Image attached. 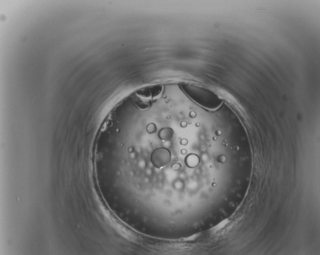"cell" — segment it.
I'll list each match as a JSON object with an SVG mask.
<instances>
[{
  "mask_svg": "<svg viewBox=\"0 0 320 255\" xmlns=\"http://www.w3.org/2000/svg\"><path fill=\"white\" fill-rule=\"evenodd\" d=\"M158 137L163 141H170L173 138L174 131L170 128H164L159 132Z\"/></svg>",
  "mask_w": 320,
  "mask_h": 255,
  "instance_id": "obj_4",
  "label": "cell"
},
{
  "mask_svg": "<svg viewBox=\"0 0 320 255\" xmlns=\"http://www.w3.org/2000/svg\"><path fill=\"white\" fill-rule=\"evenodd\" d=\"M131 100L138 108L144 110L152 106L153 99L145 97L135 92L131 95Z\"/></svg>",
  "mask_w": 320,
  "mask_h": 255,
  "instance_id": "obj_3",
  "label": "cell"
},
{
  "mask_svg": "<svg viewBox=\"0 0 320 255\" xmlns=\"http://www.w3.org/2000/svg\"><path fill=\"white\" fill-rule=\"evenodd\" d=\"M172 159V152L165 147L155 148L151 152L150 160L153 167L160 170L166 167Z\"/></svg>",
  "mask_w": 320,
  "mask_h": 255,
  "instance_id": "obj_2",
  "label": "cell"
},
{
  "mask_svg": "<svg viewBox=\"0 0 320 255\" xmlns=\"http://www.w3.org/2000/svg\"><path fill=\"white\" fill-rule=\"evenodd\" d=\"M179 86L189 98L206 109L215 110L222 104V99L210 89L189 82H180Z\"/></svg>",
  "mask_w": 320,
  "mask_h": 255,
  "instance_id": "obj_1",
  "label": "cell"
}]
</instances>
